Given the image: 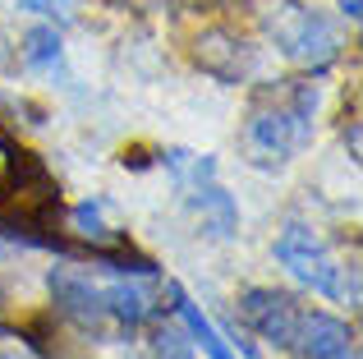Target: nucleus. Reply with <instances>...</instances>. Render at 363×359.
I'll return each mask as SVG.
<instances>
[{"label": "nucleus", "mask_w": 363, "mask_h": 359, "mask_svg": "<svg viewBox=\"0 0 363 359\" xmlns=\"http://www.w3.org/2000/svg\"><path fill=\"white\" fill-rule=\"evenodd\" d=\"M276 258H281V267L290 272L299 286L318 290V295H327V299H350V304H359L354 272H350V286H345V267L331 258L327 244H322L308 226H285V235L276 240Z\"/></svg>", "instance_id": "f257e3e1"}, {"label": "nucleus", "mask_w": 363, "mask_h": 359, "mask_svg": "<svg viewBox=\"0 0 363 359\" xmlns=\"http://www.w3.org/2000/svg\"><path fill=\"white\" fill-rule=\"evenodd\" d=\"M318 106V92L299 88L294 92V106H276V111H257L248 120V148L257 153V162L281 166L308 143V116Z\"/></svg>", "instance_id": "f03ea898"}, {"label": "nucleus", "mask_w": 363, "mask_h": 359, "mask_svg": "<svg viewBox=\"0 0 363 359\" xmlns=\"http://www.w3.org/2000/svg\"><path fill=\"white\" fill-rule=\"evenodd\" d=\"M272 37L294 65H303V70H327L340 55L336 28H331L318 9H303V5H285L272 23Z\"/></svg>", "instance_id": "7ed1b4c3"}, {"label": "nucleus", "mask_w": 363, "mask_h": 359, "mask_svg": "<svg viewBox=\"0 0 363 359\" xmlns=\"http://www.w3.org/2000/svg\"><path fill=\"white\" fill-rule=\"evenodd\" d=\"M244 323L253 327L262 341H272L276 350H290L294 346V327H299V304L281 290H244L240 299Z\"/></svg>", "instance_id": "20e7f679"}, {"label": "nucleus", "mask_w": 363, "mask_h": 359, "mask_svg": "<svg viewBox=\"0 0 363 359\" xmlns=\"http://www.w3.org/2000/svg\"><path fill=\"white\" fill-rule=\"evenodd\" d=\"M290 350H299L303 359H359L350 327L331 314H299Z\"/></svg>", "instance_id": "39448f33"}, {"label": "nucleus", "mask_w": 363, "mask_h": 359, "mask_svg": "<svg viewBox=\"0 0 363 359\" xmlns=\"http://www.w3.org/2000/svg\"><path fill=\"white\" fill-rule=\"evenodd\" d=\"M51 295H55V304H60V314L74 318V323H83V327L106 323V299H101V290L92 286L88 277H74V272L55 267L51 272Z\"/></svg>", "instance_id": "423d86ee"}, {"label": "nucleus", "mask_w": 363, "mask_h": 359, "mask_svg": "<svg viewBox=\"0 0 363 359\" xmlns=\"http://www.w3.org/2000/svg\"><path fill=\"white\" fill-rule=\"evenodd\" d=\"M189 189H194V207H198V216H203V226L216 235V240H230L235 226H240V207H235V198L225 194L212 175H207V180H194Z\"/></svg>", "instance_id": "0eeeda50"}, {"label": "nucleus", "mask_w": 363, "mask_h": 359, "mask_svg": "<svg viewBox=\"0 0 363 359\" xmlns=\"http://www.w3.org/2000/svg\"><path fill=\"white\" fill-rule=\"evenodd\" d=\"M170 299H175V309H179V318H184V327H189V336H194V346H203L207 359H235L230 341H225V336L203 318V309H198L194 299L184 295V286H175V281H170Z\"/></svg>", "instance_id": "6e6552de"}, {"label": "nucleus", "mask_w": 363, "mask_h": 359, "mask_svg": "<svg viewBox=\"0 0 363 359\" xmlns=\"http://www.w3.org/2000/svg\"><path fill=\"white\" fill-rule=\"evenodd\" d=\"M198 65H203L207 74L230 83V79L244 74L248 55L240 51V42H230V37H221V33H207V37H198Z\"/></svg>", "instance_id": "1a4fd4ad"}, {"label": "nucleus", "mask_w": 363, "mask_h": 359, "mask_svg": "<svg viewBox=\"0 0 363 359\" xmlns=\"http://www.w3.org/2000/svg\"><path fill=\"white\" fill-rule=\"evenodd\" d=\"M101 299H106V318H120L124 327H138L143 318H152V290L138 281H116L101 290Z\"/></svg>", "instance_id": "9d476101"}, {"label": "nucleus", "mask_w": 363, "mask_h": 359, "mask_svg": "<svg viewBox=\"0 0 363 359\" xmlns=\"http://www.w3.org/2000/svg\"><path fill=\"white\" fill-rule=\"evenodd\" d=\"M23 65L28 70H51L60 65V33L55 28H33L23 37Z\"/></svg>", "instance_id": "9b49d317"}, {"label": "nucleus", "mask_w": 363, "mask_h": 359, "mask_svg": "<svg viewBox=\"0 0 363 359\" xmlns=\"http://www.w3.org/2000/svg\"><path fill=\"white\" fill-rule=\"evenodd\" d=\"M101 212H106V207L92 203V198H88V203H79V207L69 212L74 231H79L83 240H92V244H106V240H111V226H106V216H101Z\"/></svg>", "instance_id": "f8f14e48"}, {"label": "nucleus", "mask_w": 363, "mask_h": 359, "mask_svg": "<svg viewBox=\"0 0 363 359\" xmlns=\"http://www.w3.org/2000/svg\"><path fill=\"white\" fill-rule=\"evenodd\" d=\"M152 350H157V359H194V341H184L179 327H161L152 336Z\"/></svg>", "instance_id": "ddd939ff"}, {"label": "nucleus", "mask_w": 363, "mask_h": 359, "mask_svg": "<svg viewBox=\"0 0 363 359\" xmlns=\"http://www.w3.org/2000/svg\"><path fill=\"white\" fill-rule=\"evenodd\" d=\"M69 5L74 0H18L23 14H55V18H69Z\"/></svg>", "instance_id": "4468645a"}, {"label": "nucleus", "mask_w": 363, "mask_h": 359, "mask_svg": "<svg viewBox=\"0 0 363 359\" xmlns=\"http://www.w3.org/2000/svg\"><path fill=\"white\" fill-rule=\"evenodd\" d=\"M14 162H18V148L9 143V134L0 129V184H5V175L14 171Z\"/></svg>", "instance_id": "2eb2a0df"}, {"label": "nucleus", "mask_w": 363, "mask_h": 359, "mask_svg": "<svg viewBox=\"0 0 363 359\" xmlns=\"http://www.w3.org/2000/svg\"><path fill=\"white\" fill-rule=\"evenodd\" d=\"M340 9H345L350 23H359V18H363V0H340Z\"/></svg>", "instance_id": "dca6fc26"}, {"label": "nucleus", "mask_w": 363, "mask_h": 359, "mask_svg": "<svg viewBox=\"0 0 363 359\" xmlns=\"http://www.w3.org/2000/svg\"><path fill=\"white\" fill-rule=\"evenodd\" d=\"M0 249H5V240H0Z\"/></svg>", "instance_id": "f3484780"}]
</instances>
